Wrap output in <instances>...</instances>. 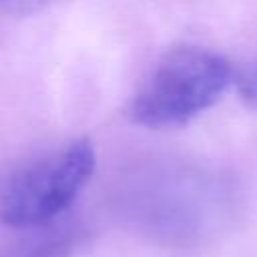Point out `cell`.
<instances>
[{
  "label": "cell",
  "mask_w": 257,
  "mask_h": 257,
  "mask_svg": "<svg viewBox=\"0 0 257 257\" xmlns=\"http://www.w3.org/2000/svg\"><path fill=\"white\" fill-rule=\"evenodd\" d=\"M54 2L56 0H0V14L26 16V14H34Z\"/></svg>",
  "instance_id": "cell-5"
},
{
  "label": "cell",
  "mask_w": 257,
  "mask_h": 257,
  "mask_svg": "<svg viewBox=\"0 0 257 257\" xmlns=\"http://www.w3.org/2000/svg\"><path fill=\"white\" fill-rule=\"evenodd\" d=\"M94 167L96 153L88 139H74L12 163L0 173V221L8 227H28L62 217Z\"/></svg>",
  "instance_id": "cell-2"
},
{
  "label": "cell",
  "mask_w": 257,
  "mask_h": 257,
  "mask_svg": "<svg viewBox=\"0 0 257 257\" xmlns=\"http://www.w3.org/2000/svg\"><path fill=\"white\" fill-rule=\"evenodd\" d=\"M14 229L18 233L0 243V257H72L86 239V229L64 217Z\"/></svg>",
  "instance_id": "cell-3"
},
{
  "label": "cell",
  "mask_w": 257,
  "mask_h": 257,
  "mask_svg": "<svg viewBox=\"0 0 257 257\" xmlns=\"http://www.w3.org/2000/svg\"><path fill=\"white\" fill-rule=\"evenodd\" d=\"M235 84L241 98L257 110V56L239 70V74L235 76Z\"/></svg>",
  "instance_id": "cell-4"
},
{
  "label": "cell",
  "mask_w": 257,
  "mask_h": 257,
  "mask_svg": "<svg viewBox=\"0 0 257 257\" xmlns=\"http://www.w3.org/2000/svg\"><path fill=\"white\" fill-rule=\"evenodd\" d=\"M235 80L231 62L217 50L197 44L175 46L161 56L128 114L147 128H175L213 106Z\"/></svg>",
  "instance_id": "cell-1"
}]
</instances>
